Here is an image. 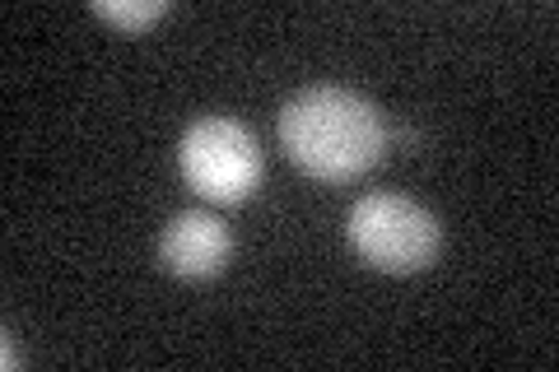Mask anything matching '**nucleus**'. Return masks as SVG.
<instances>
[{"label":"nucleus","mask_w":559,"mask_h":372,"mask_svg":"<svg viewBox=\"0 0 559 372\" xmlns=\"http://www.w3.org/2000/svg\"><path fill=\"white\" fill-rule=\"evenodd\" d=\"M182 177L197 196L215 205H238L261 187L257 135L234 117H201L182 131L178 145Z\"/></svg>","instance_id":"obj_3"},{"label":"nucleus","mask_w":559,"mask_h":372,"mask_svg":"<svg viewBox=\"0 0 559 372\" xmlns=\"http://www.w3.org/2000/svg\"><path fill=\"white\" fill-rule=\"evenodd\" d=\"M94 14L98 20H108V24H117V28H127V33H140V28H150L154 20H164L168 14V5L164 0H98L94 5Z\"/></svg>","instance_id":"obj_5"},{"label":"nucleus","mask_w":559,"mask_h":372,"mask_svg":"<svg viewBox=\"0 0 559 372\" xmlns=\"http://www.w3.org/2000/svg\"><path fill=\"white\" fill-rule=\"evenodd\" d=\"M280 145L318 182H355L388 149V121L355 88L312 84L280 108Z\"/></svg>","instance_id":"obj_1"},{"label":"nucleus","mask_w":559,"mask_h":372,"mask_svg":"<svg viewBox=\"0 0 559 372\" xmlns=\"http://www.w3.org/2000/svg\"><path fill=\"white\" fill-rule=\"evenodd\" d=\"M345 233L359 261H369L382 275L425 271L439 256V219L411 196H392V191H373L349 205Z\"/></svg>","instance_id":"obj_2"},{"label":"nucleus","mask_w":559,"mask_h":372,"mask_svg":"<svg viewBox=\"0 0 559 372\" xmlns=\"http://www.w3.org/2000/svg\"><path fill=\"white\" fill-rule=\"evenodd\" d=\"M229 252H234L229 224L219 215H210V209H182V215H173V224L159 238V261L182 279L219 275Z\"/></svg>","instance_id":"obj_4"}]
</instances>
